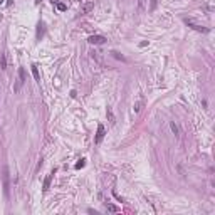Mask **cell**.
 Wrapping results in <instances>:
<instances>
[{
  "label": "cell",
  "instance_id": "obj_1",
  "mask_svg": "<svg viewBox=\"0 0 215 215\" xmlns=\"http://www.w3.org/2000/svg\"><path fill=\"white\" fill-rule=\"evenodd\" d=\"M24 83H25V71H24V67H20L19 69V81H17L15 86H14V93H19V91L22 89Z\"/></svg>",
  "mask_w": 215,
  "mask_h": 215
},
{
  "label": "cell",
  "instance_id": "obj_2",
  "mask_svg": "<svg viewBox=\"0 0 215 215\" xmlns=\"http://www.w3.org/2000/svg\"><path fill=\"white\" fill-rule=\"evenodd\" d=\"M4 172V192H5V197H9V187H10V177H9V166L2 168Z\"/></svg>",
  "mask_w": 215,
  "mask_h": 215
},
{
  "label": "cell",
  "instance_id": "obj_3",
  "mask_svg": "<svg viewBox=\"0 0 215 215\" xmlns=\"http://www.w3.org/2000/svg\"><path fill=\"white\" fill-rule=\"evenodd\" d=\"M106 37L103 35H91L89 37V44H94V46H99V44H104Z\"/></svg>",
  "mask_w": 215,
  "mask_h": 215
},
{
  "label": "cell",
  "instance_id": "obj_4",
  "mask_svg": "<svg viewBox=\"0 0 215 215\" xmlns=\"http://www.w3.org/2000/svg\"><path fill=\"white\" fill-rule=\"evenodd\" d=\"M187 25H190L192 27V29H195V30H198V32H208V29H207V27H203V25H197V24H193V20H188V19H187Z\"/></svg>",
  "mask_w": 215,
  "mask_h": 215
},
{
  "label": "cell",
  "instance_id": "obj_5",
  "mask_svg": "<svg viewBox=\"0 0 215 215\" xmlns=\"http://www.w3.org/2000/svg\"><path fill=\"white\" fill-rule=\"evenodd\" d=\"M103 138H104V126L99 125V126H98V133H96V140H94V141L99 145V143L103 141Z\"/></svg>",
  "mask_w": 215,
  "mask_h": 215
},
{
  "label": "cell",
  "instance_id": "obj_6",
  "mask_svg": "<svg viewBox=\"0 0 215 215\" xmlns=\"http://www.w3.org/2000/svg\"><path fill=\"white\" fill-rule=\"evenodd\" d=\"M52 177H54V172H52V173H49L47 177H46V180H44V188H42L44 192H47V190H49V187H51V182H52Z\"/></svg>",
  "mask_w": 215,
  "mask_h": 215
},
{
  "label": "cell",
  "instance_id": "obj_7",
  "mask_svg": "<svg viewBox=\"0 0 215 215\" xmlns=\"http://www.w3.org/2000/svg\"><path fill=\"white\" fill-rule=\"evenodd\" d=\"M0 69H7V54L5 52L0 56Z\"/></svg>",
  "mask_w": 215,
  "mask_h": 215
},
{
  "label": "cell",
  "instance_id": "obj_8",
  "mask_svg": "<svg viewBox=\"0 0 215 215\" xmlns=\"http://www.w3.org/2000/svg\"><path fill=\"white\" fill-rule=\"evenodd\" d=\"M32 74H34V79H35L37 83H41V76H39V69H37V66H35V64L32 66Z\"/></svg>",
  "mask_w": 215,
  "mask_h": 215
},
{
  "label": "cell",
  "instance_id": "obj_9",
  "mask_svg": "<svg viewBox=\"0 0 215 215\" xmlns=\"http://www.w3.org/2000/svg\"><path fill=\"white\" fill-rule=\"evenodd\" d=\"M93 7H94V4H93V2H88V4H84V5H83V14H88V12H89Z\"/></svg>",
  "mask_w": 215,
  "mask_h": 215
},
{
  "label": "cell",
  "instance_id": "obj_10",
  "mask_svg": "<svg viewBox=\"0 0 215 215\" xmlns=\"http://www.w3.org/2000/svg\"><path fill=\"white\" fill-rule=\"evenodd\" d=\"M106 208L109 210V212H114V214H118V212H119V208H118V207H114L113 203H106Z\"/></svg>",
  "mask_w": 215,
  "mask_h": 215
},
{
  "label": "cell",
  "instance_id": "obj_11",
  "mask_svg": "<svg viewBox=\"0 0 215 215\" xmlns=\"http://www.w3.org/2000/svg\"><path fill=\"white\" fill-rule=\"evenodd\" d=\"M143 103H145V101H143V98L140 101H138L136 104H135V113H140V111H141V106H143Z\"/></svg>",
  "mask_w": 215,
  "mask_h": 215
},
{
  "label": "cell",
  "instance_id": "obj_12",
  "mask_svg": "<svg viewBox=\"0 0 215 215\" xmlns=\"http://www.w3.org/2000/svg\"><path fill=\"white\" fill-rule=\"evenodd\" d=\"M145 2H146V0H138V10H140V12L145 9Z\"/></svg>",
  "mask_w": 215,
  "mask_h": 215
},
{
  "label": "cell",
  "instance_id": "obj_13",
  "mask_svg": "<svg viewBox=\"0 0 215 215\" xmlns=\"http://www.w3.org/2000/svg\"><path fill=\"white\" fill-rule=\"evenodd\" d=\"M108 118H109L111 125H114V116H113V111H111V109H108Z\"/></svg>",
  "mask_w": 215,
  "mask_h": 215
},
{
  "label": "cell",
  "instance_id": "obj_14",
  "mask_svg": "<svg viewBox=\"0 0 215 215\" xmlns=\"http://www.w3.org/2000/svg\"><path fill=\"white\" fill-rule=\"evenodd\" d=\"M170 128H172V131H173L175 135H178V126L175 125V123H172V125H170Z\"/></svg>",
  "mask_w": 215,
  "mask_h": 215
},
{
  "label": "cell",
  "instance_id": "obj_15",
  "mask_svg": "<svg viewBox=\"0 0 215 215\" xmlns=\"http://www.w3.org/2000/svg\"><path fill=\"white\" fill-rule=\"evenodd\" d=\"M57 9H59V10H66V9H67V7L64 5V4H57Z\"/></svg>",
  "mask_w": 215,
  "mask_h": 215
},
{
  "label": "cell",
  "instance_id": "obj_16",
  "mask_svg": "<svg viewBox=\"0 0 215 215\" xmlns=\"http://www.w3.org/2000/svg\"><path fill=\"white\" fill-rule=\"evenodd\" d=\"M83 166H84V160H81V161L76 165V168H83Z\"/></svg>",
  "mask_w": 215,
  "mask_h": 215
},
{
  "label": "cell",
  "instance_id": "obj_17",
  "mask_svg": "<svg viewBox=\"0 0 215 215\" xmlns=\"http://www.w3.org/2000/svg\"><path fill=\"white\" fill-rule=\"evenodd\" d=\"M155 7H156V0H151V7H150V10H153Z\"/></svg>",
  "mask_w": 215,
  "mask_h": 215
},
{
  "label": "cell",
  "instance_id": "obj_18",
  "mask_svg": "<svg viewBox=\"0 0 215 215\" xmlns=\"http://www.w3.org/2000/svg\"><path fill=\"white\" fill-rule=\"evenodd\" d=\"M52 4H59V0H52Z\"/></svg>",
  "mask_w": 215,
  "mask_h": 215
},
{
  "label": "cell",
  "instance_id": "obj_19",
  "mask_svg": "<svg viewBox=\"0 0 215 215\" xmlns=\"http://www.w3.org/2000/svg\"><path fill=\"white\" fill-rule=\"evenodd\" d=\"M2 4H4V0H0V5H2Z\"/></svg>",
  "mask_w": 215,
  "mask_h": 215
},
{
  "label": "cell",
  "instance_id": "obj_20",
  "mask_svg": "<svg viewBox=\"0 0 215 215\" xmlns=\"http://www.w3.org/2000/svg\"><path fill=\"white\" fill-rule=\"evenodd\" d=\"M37 2H41V0H37Z\"/></svg>",
  "mask_w": 215,
  "mask_h": 215
}]
</instances>
